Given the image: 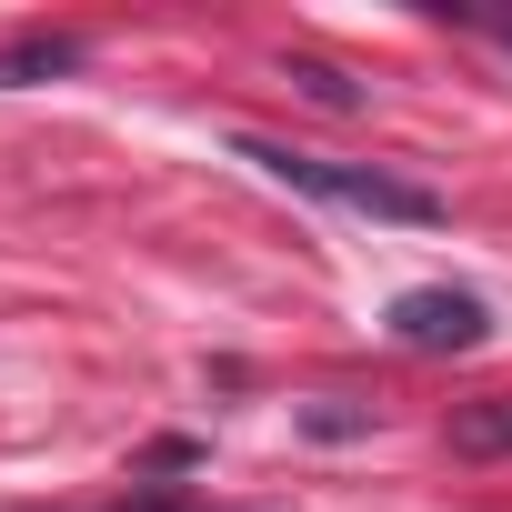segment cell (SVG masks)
<instances>
[{"instance_id": "cell-1", "label": "cell", "mask_w": 512, "mask_h": 512, "mask_svg": "<svg viewBox=\"0 0 512 512\" xmlns=\"http://www.w3.org/2000/svg\"><path fill=\"white\" fill-rule=\"evenodd\" d=\"M231 151H241L251 171H272L282 191H312V201L362 211V221H412V231L442 221V191H422V181H402V171H382V161H322V151H292V141H262V131H241Z\"/></svg>"}, {"instance_id": "cell-2", "label": "cell", "mask_w": 512, "mask_h": 512, "mask_svg": "<svg viewBox=\"0 0 512 512\" xmlns=\"http://www.w3.org/2000/svg\"><path fill=\"white\" fill-rule=\"evenodd\" d=\"M482 332H492L482 292L422 282V292H402V302H392V342H402V352H482Z\"/></svg>"}, {"instance_id": "cell-3", "label": "cell", "mask_w": 512, "mask_h": 512, "mask_svg": "<svg viewBox=\"0 0 512 512\" xmlns=\"http://www.w3.org/2000/svg\"><path fill=\"white\" fill-rule=\"evenodd\" d=\"M81 61V41L71 31H21L11 51H0V91H31V81H61Z\"/></svg>"}, {"instance_id": "cell-4", "label": "cell", "mask_w": 512, "mask_h": 512, "mask_svg": "<svg viewBox=\"0 0 512 512\" xmlns=\"http://www.w3.org/2000/svg\"><path fill=\"white\" fill-rule=\"evenodd\" d=\"M452 452H472V462L512 452V392H502V402H472V412H452Z\"/></svg>"}, {"instance_id": "cell-5", "label": "cell", "mask_w": 512, "mask_h": 512, "mask_svg": "<svg viewBox=\"0 0 512 512\" xmlns=\"http://www.w3.org/2000/svg\"><path fill=\"white\" fill-rule=\"evenodd\" d=\"M292 81H302V91H312L322 111H362V91H352V81H342L332 61H292Z\"/></svg>"}, {"instance_id": "cell-6", "label": "cell", "mask_w": 512, "mask_h": 512, "mask_svg": "<svg viewBox=\"0 0 512 512\" xmlns=\"http://www.w3.org/2000/svg\"><path fill=\"white\" fill-rule=\"evenodd\" d=\"M482 31H492V41H512V21H482Z\"/></svg>"}]
</instances>
